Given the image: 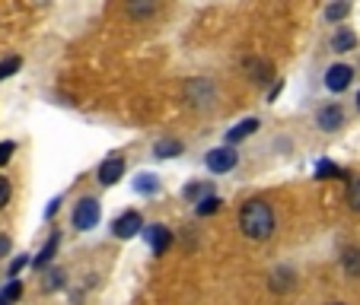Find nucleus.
Here are the masks:
<instances>
[{
    "label": "nucleus",
    "instance_id": "nucleus-15",
    "mask_svg": "<svg viewBox=\"0 0 360 305\" xmlns=\"http://www.w3.org/2000/svg\"><path fill=\"white\" fill-rule=\"evenodd\" d=\"M246 70L252 74V80H259V83H265L271 76V64H268V61H255V58H252V61H246Z\"/></svg>",
    "mask_w": 360,
    "mask_h": 305
},
{
    "label": "nucleus",
    "instance_id": "nucleus-19",
    "mask_svg": "<svg viewBox=\"0 0 360 305\" xmlns=\"http://www.w3.org/2000/svg\"><path fill=\"white\" fill-rule=\"evenodd\" d=\"M23 67V61L19 58H7V61H0V80H7V76H13Z\"/></svg>",
    "mask_w": 360,
    "mask_h": 305
},
{
    "label": "nucleus",
    "instance_id": "nucleus-16",
    "mask_svg": "<svg viewBox=\"0 0 360 305\" xmlns=\"http://www.w3.org/2000/svg\"><path fill=\"white\" fill-rule=\"evenodd\" d=\"M348 207H351L354 213H360V175L348 182Z\"/></svg>",
    "mask_w": 360,
    "mask_h": 305
},
{
    "label": "nucleus",
    "instance_id": "nucleus-21",
    "mask_svg": "<svg viewBox=\"0 0 360 305\" xmlns=\"http://www.w3.org/2000/svg\"><path fill=\"white\" fill-rule=\"evenodd\" d=\"M198 194L210 198V185L204 182V185H188V188H185V198H188V200H194V198H198Z\"/></svg>",
    "mask_w": 360,
    "mask_h": 305
},
{
    "label": "nucleus",
    "instance_id": "nucleus-4",
    "mask_svg": "<svg viewBox=\"0 0 360 305\" xmlns=\"http://www.w3.org/2000/svg\"><path fill=\"white\" fill-rule=\"evenodd\" d=\"M204 162H208V169H210L214 175H223V172H230V169L239 162V156H236L230 147H217V149H210Z\"/></svg>",
    "mask_w": 360,
    "mask_h": 305
},
{
    "label": "nucleus",
    "instance_id": "nucleus-23",
    "mask_svg": "<svg viewBox=\"0 0 360 305\" xmlns=\"http://www.w3.org/2000/svg\"><path fill=\"white\" fill-rule=\"evenodd\" d=\"M316 175H319V178H332V175H338V165H332V162H319V165H316Z\"/></svg>",
    "mask_w": 360,
    "mask_h": 305
},
{
    "label": "nucleus",
    "instance_id": "nucleus-22",
    "mask_svg": "<svg viewBox=\"0 0 360 305\" xmlns=\"http://www.w3.org/2000/svg\"><path fill=\"white\" fill-rule=\"evenodd\" d=\"M153 10H157V3H131L128 13H131V17H147V13H153Z\"/></svg>",
    "mask_w": 360,
    "mask_h": 305
},
{
    "label": "nucleus",
    "instance_id": "nucleus-6",
    "mask_svg": "<svg viewBox=\"0 0 360 305\" xmlns=\"http://www.w3.org/2000/svg\"><path fill=\"white\" fill-rule=\"evenodd\" d=\"M121 175H125V159H121V156L102 159V165H99V182L106 185V188L118 185V178H121Z\"/></svg>",
    "mask_w": 360,
    "mask_h": 305
},
{
    "label": "nucleus",
    "instance_id": "nucleus-13",
    "mask_svg": "<svg viewBox=\"0 0 360 305\" xmlns=\"http://www.w3.org/2000/svg\"><path fill=\"white\" fill-rule=\"evenodd\" d=\"M182 153V143L179 140H157V147H153V156L159 159H172Z\"/></svg>",
    "mask_w": 360,
    "mask_h": 305
},
{
    "label": "nucleus",
    "instance_id": "nucleus-17",
    "mask_svg": "<svg viewBox=\"0 0 360 305\" xmlns=\"http://www.w3.org/2000/svg\"><path fill=\"white\" fill-rule=\"evenodd\" d=\"M354 41H357V39H354V32L341 29V32H338L335 39H332V48H335V51H351V48H354Z\"/></svg>",
    "mask_w": 360,
    "mask_h": 305
},
{
    "label": "nucleus",
    "instance_id": "nucleus-7",
    "mask_svg": "<svg viewBox=\"0 0 360 305\" xmlns=\"http://www.w3.org/2000/svg\"><path fill=\"white\" fill-rule=\"evenodd\" d=\"M143 235H147V242H150V248L157 255H163V251L172 245V232H169L166 226H143Z\"/></svg>",
    "mask_w": 360,
    "mask_h": 305
},
{
    "label": "nucleus",
    "instance_id": "nucleus-12",
    "mask_svg": "<svg viewBox=\"0 0 360 305\" xmlns=\"http://www.w3.org/2000/svg\"><path fill=\"white\" fill-rule=\"evenodd\" d=\"M58 242H61V235H58V232H54V235H51V239L45 242V248H42V251L35 255V261H32V264H35V267H45V264H48L51 257H54V251H58Z\"/></svg>",
    "mask_w": 360,
    "mask_h": 305
},
{
    "label": "nucleus",
    "instance_id": "nucleus-14",
    "mask_svg": "<svg viewBox=\"0 0 360 305\" xmlns=\"http://www.w3.org/2000/svg\"><path fill=\"white\" fill-rule=\"evenodd\" d=\"M157 188H159V182H157V175H150V172H141L134 178V191H137V194H157Z\"/></svg>",
    "mask_w": 360,
    "mask_h": 305
},
{
    "label": "nucleus",
    "instance_id": "nucleus-11",
    "mask_svg": "<svg viewBox=\"0 0 360 305\" xmlns=\"http://www.w3.org/2000/svg\"><path fill=\"white\" fill-rule=\"evenodd\" d=\"M341 267L348 277H360V248H344Z\"/></svg>",
    "mask_w": 360,
    "mask_h": 305
},
{
    "label": "nucleus",
    "instance_id": "nucleus-5",
    "mask_svg": "<svg viewBox=\"0 0 360 305\" xmlns=\"http://www.w3.org/2000/svg\"><path fill=\"white\" fill-rule=\"evenodd\" d=\"M351 80H354V67H348V64H332L326 70V86L332 92H344L351 86Z\"/></svg>",
    "mask_w": 360,
    "mask_h": 305
},
{
    "label": "nucleus",
    "instance_id": "nucleus-27",
    "mask_svg": "<svg viewBox=\"0 0 360 305\" xmlns=\"http://www.w3.org/2000/svg\"><path fill=\"white\" fill-rule=\"evenodd\" d=\"M26 261H29V257H17V261H13V267H10V277H13V273H17V271H19V267H23V264H26Z\"/></svg>",
    "mask_w": 360,
    "mask_h": 305
},
{
    "label": "nucleus",
    "instance_id": "nucleus-28",
    "mask_svg": "<svg viewBox=\"0 0 360 305\" xmlns=\"http://www.w3.org/2000/svg\"><path fill=\"white\" fill-rule=\"evenodd\" d=\"M328 305H341V302H328Z\"/></svg>",
    "mask_w": 360,
    "mask_h": 305
},
{
    "label": "nucleus",
    "instance_id": "nucleus-2",
    "mask_svg": "<svg viewBox=\"0 0 360 305\" xmlns=\"http://www.w3.org/2000/svg\"><path fill=\"white\" fill-rule=\"evenodd\" d=\"M99 200L96 198H83L80 204L74 207V226L80 232H90V229H96V223H99Z\"/></svg>",
    "mask_w": 360,
    "mask_h": 305
},
{
    "label": "nucleus",
    "instance_id": "nucleus-26",
    "mask_svg": "<svg viewBox=\"0 0 360 305\" xmlns=\"http://www.w3.org/2000/svg\"><path fill=\"white\" fill-rule=\"evenodd\" d=\"M7 251H10V239H7V235H0V257L7 255Z\"/></svg>",
    "mask_w": 360,
    "mask_h": 305
},
{
    "label": "nucleus",
    "instance_id": "nucleus-20",
    "mask_svg": "<svg viewBox=\"0 0 360 305\" xmlns=\"http://www.w3.org/2000/svg\"><path fill=\"white\" fill-rule=\"evenodd\" d=\"M217 207H220V200H217V198H204V200H198V216L217 213Z\"/></svg>",
    "mask_w": 360,
    "mask_h": 305
},
{
    "label": "nucleus",
    "instance_id": "nucleus-18",
    "mask_svg": "<svg viewBox=\"0 0 360 305\" xmlns=\"http://www.w3.org/2000/svg\"><path fill=\"white\" fill-rule=\"evenodd\" d=\"M348 13H351V7H348V3H328V7H326V19H332V23L344 19Z\"/></svg>",
    "mask_w": 360,
    "mask_h": 305
},
{
    "label": "nucleus",
    "instance_id": "nucleus-24",
    "mask_svg": "<svg viewBox=\"0 0 360 305\" xmlns=\"http://www.w3.org/2000/svg\"><path fill=\"white\" fill-rule=\"evenodd\" d=\"M13 149H17V143L7 140V143H0V165H7L10 156H13Z\"/></svg>",
    "mask_w": 360,
    "mask_h": 305
},
{
    "label": "nucleus",
    "instance_id": "nucleus-29",
    "mask_svg": "<svg viewBox=\"0 0 360 305\" xmlns=\"http://www.w3.org/2000/svg\"><path fill=\"white\" fill-rule=\"evenodd\" d=\"M357 108H360V96H357Z\"/></svg>",
    "mask_w": 360,
    "mask_h": 305
},
{
    "label": "nucleus",
    "instance_id": "nucleus-3",
    "mask_svg": "<svg viewBox=\"0 0 360 305\" xmlns=\"http://www.w3.org/2000/svg\"><path fill=\"white\" fill-rule=\"evenodd\" d=\"M112 232H115V239H134L143 232V216L137 210H128L112 223Z\"/></svg>",
    "mask_w": 360,
    "mask_h": 305
},
{
    "label": "nucleus",
    "instance_id": "nucleus-10",
    "mask_svg": "<svg viewBox=\"0 0 360 305\" xmlns=\"http://www.w3.org/2000/svg\"><path fill=\"white\" fill-rule=\"evenodd\" d=\"M19 296H23V283H19L17 277H10V280L3 283V289H0V305H17Z\"/></svg>",
    "mask_w": 360,
    "mask_h": 305
},
{
    "label": "nucleus",
    "instance_id": "nucleus-25",
    "mask_svg": "<svg viewBox=\"0 0 360 305\" xmlns=\"http://www.w3.org/2000/svg\"><path fill=\"white\" fill-rule=\"evenodd\" d=\"M7 200H10V182L0 178V207H7Z\"/></svg>",
    "mask_w": 360,
    "mask_h": 305
},
{
    "label": "nucleus",
    "instance_id": "nucleus-8",
    "mask_svg": "<svg viewBox=\"0 0 360 305\" xmlns=\"http://www.w3.org/2000/svg\"><path fill=\"white\" fill-rule=\"evenodd\" d=\"M341 121H344V112H341V105H326L322 112H319V127L322 131H338L341 127Z\"/></svg>",
    "mask_w": 360,
    "mask_h": 305
},
{
    "label": "nucleus",
    "instance_id": "nucleus-1",
    "mask_svg": "<svg viewBox=\"0 0 360 305\" xmlns=\"http://www.w3.org/2000/svg\"><path fill=\"white\" fill-rule=\"evenodd\" d=\"M239 229L246 239L265 242L274 235V210L265 200H246L239 210Z\"/></svg>",
    "mask_w": 360,
    "mask_h": 305
},
{
    "label": "nucleus",
    "instance_id": "nucleus-9",
    "mask_svg": "<svg viewBox=\"0 0 360 305\" xmlns=\"http://www.w3.org/2000/svg\"><path fill=\"white\" fill-rule=\"evenodd\" d=\"M255 131H259V118H246V121L236 124L233 131H226V143L233 147V143H239V140H246V137H252Z\"/></svg>",
    "mask_w": 360,
    "mask_h": 305
}]
</instances>
